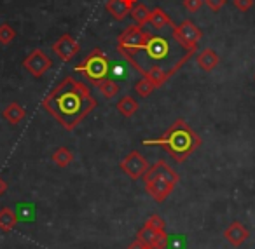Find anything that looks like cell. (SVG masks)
<instances>
[{
    "label": "cell",
    "mask_w": 255,
    "mask_h": 249,
    "mask_svg": "<svg viewBox=\"0 0 255 249\" xmlns=\"http://www.w3.org/2000/svg\"><path fill=\"white\" fill-rule=\"evenodd\" d=\"M42 108L65 131H74L96 108V99L84 82L65 77L47 92L42 99Z\"/></svg>",
    "instance_id": "1"
},
{
    "label": "cell",
    "mask_w": 255,
    "mask_h": 249,
    "mask_svg": "<svg viewBox=\"0 0 255 249\" xmlns=\"http://www.w3.org/2000/svg\"><path fill=\"white\" fill-rule=\"evenodd\" d=\"M173 47H171L170 40L164 37L150 35L149 42L142 47V49L129 51V53H123V58L135 67L138 74H145L149 68L159 67L168 74V77H173L178 72V68L184 65V61L173 60Z\"/></svg>",
    "instance_id": "2"
},
{
    "label": "cell",
    "mask_w": 255,
    "mask_h": 249,
    "mask_svg": "<svg viewBox=\"0 0 255 249\" xmlns=\"http://www.w3.org/2000/svg\"><path fill=\"white\" fill-rule=\"evenodd\" d=\"M143 145L149 147H161L164 152L170 154L175 162H184L201 147V138L199 134L189 126L185 120L178 119L168 127V131L157 140H145Z\"/></svg>",
    "instance_id": "3"
},
{
    "label": "cell",
    "mask_w": 255,
    "mask_h": 249,
    "mask_svg": "<svg viewBox=\"0 0 255 249\" xmlns=\"http://www.w3.org/2000/svg\"><path fill=\"white\" fill-rule=\"evenodd\" d=\"M180 181V176L170 167L166 161H157L154 166H150L149 171L143 174V183H145V190L152 200L156 202H164L171 192L175 190L177 183Z\"/></svg>",
    "instance_id": "4"
},
{
    "label": "cell",
    "mask_w": 255,
    "mask_h": 249,
    "mask_svg": "<svg viewBox=\"0 0 255 249\" xmlns=\"http://www.w3.org/2000/svg\"><path fill=\"white\" fill-rule=\"evenodd\" d=\"M77 74H82L89 82L98 84V82L109 79L110 75V60L105 56V53L100 49H93L88 56L82 60V63H79L74 68Z\"/></svg>",
    "instance_id": "5"
},
{
    "label": "cell",
    "mask_w": 255,
    "mask_h": 249,
    "mask_svg": "<svg viewBox=\"0 0 255 249\" xmlns=\"http://www.w3.org/2000/svg\"><path fill=\"white\" fill-rule=\"evenodd\" d=\"M173 39L185 53L194 54L196 49H198L199 40L203 39V32L201 28H198L194 23L187 19V21L180 23V25L173 28Z\"/></svg>",
    "instance_id": "6"
},
{
    "label": "cell",
    "mask_w": 255,
    "mask_h": 249,
    "mask_svg": "<svg viewBox=\"0 0 255 249\" xmlns=\"http://www.w3.org/2000/svg\"><path fill=\"white\" fill-rule=\"evenodd\" d=\"M150 35H152V33L142 30L138 25L128 26V28L117 37V51L123 54V53H129V51L142 49V47L149 42Z\"/></svg>",
    "instance_id": "7"
},
{
    "label": "cell",
    "mask_w": 255,
    "mask_h": 249,
    "mask_svg": "<svg viewBox=\"0 0 255 249\" xmlns=\"http://www.w3.org/2000/svg\"><path fill=\"white\" fill-rule=\"evenodd\" d=\"M119 167L123 169L124 174L129 176V178L136 181V179L143 178V174L149 171L150 166H149V162H147V159L143 157L140 152L133 150V152H129L123 161H121Z\"/></svg>",
    "instance_id": "8"
},
{
    "label": "cell",
    "mask_w": 255,
    "mask_h": 249,
    "mask_svg": "<svg viewBox=\"0 0 255 249\" xmlns=\"http://www.w3.org/2000/svg\"><path fill=\"white\" fill-rule=\"evenodd\" d=\"M51 67H53V61H51V58L42 49H33L23 60V68L35 79L42 77L47 70H51Z\"/></svg>",
    "instance_id": "9"
},
{
    "label": "cell",
    "mask_w": 255,
    "mask_h": 249,
    "mask_svg": "<svg viewBox=\"0 0 255 249\" xmlns=\"http://www.w3.org/2000/svg\"><path fill=\"white\" fill-rule=\"evenodd\" d=\"M79 51H81L79 42L72 35H68V33H63V35L53 44V53L56 54L61 61H65V63L74 60L79 54Z\"/></svg>",
    "instance_id": "10"
},
{
    "label": "cell",
    "mask_w": 255,
    "mask_h": 249,
    "mask_svg": "<svg viewBox=\"0 0 255 249\" xmlns=\"http://www.w3.org/2000/svg\"><path fill=\"white\" fill-rule=\"evenodd\" d=\"M224 237H226V241L229 242L231 246L240 248L241 244H245V242L248 241L250 232H248V228L245 227L243 223H240V221H233V223L224 230Z\"/></svg>",
    "instance_id": "11"
},
{
    "label": "cell",
    "mask_w": 255,
    "mask_h": 249,
    "mask_svg": "<svg viewBox=\"0 0 255 249\" xmlns=\"http://www.w3.org/2000/svg\"><path fill=\"white\" fill-rule=\"evenodd\" d=\"M135 4H136V0H107L105 9L116 21H123V19L131 12Z\"/></svg>",
    "instance_id": "12"
},
{
    "label": "cell",
    "mask_w": 255,
    "mask_h": 249,
    "mask_svg": "<svg viewBox=\"0 0 255 249\" xmlns=\"http://www.w3.org/2000/svg\"><path fill=\"white\" fill-rule=\"evenodd\" d=\"M196 61H198V67L201 68L203 72H212V70H215V68H217L220 58L213 49H203L201 53L198 54Z\"/></svg>",
    "instance_id": "13"
},
{
    "label": "cell",
    "mask_w": 255,
    "mask_h": 249,
    "mask_svg": "<svg viewBox=\"0 0 255 249\" xmlns=\"http://www.w3.org/2000/svg\"><path fill=\"white\" fill-rule=\"evenodd\" d=\"M2 115H4V119L7 120L9 124H12V126H18V124L25 119L26 110L23 108L19 103L14 101V103H9V105L5 106V110L2 112Z\"/></svg>",
    "instance_id": "14"
},
{
    "label": "cell",
    "mask_w": 255,
    "mask_h": 249,
    "mask_svg": "<svg viewBox=\"0 0 255 249\" xmlns=\"http://www.w3.org/2000/svg\"><path fill=\"white\" fill-rule=\"evenodd\" d=\"M149 23L156 30H164V28H168V26H170V28H175V25H173V21L170 19V16H168L161 7H156V9H152V11H150Z\"/></svg>",
    "instance_id": "15"
},
{
    "label": "cell",
    "mask_w": 255,
    "mask_h": 249,
    "mask_svg": "<svg viewBox=\"0 0 255 249\" xmlns=\"http://www.w3.org/2000/svg\"><path fill=\"white\" fill-rule=\"evenodd\" d=\"M18 225V216L16 213L11 209V207H2L0 209V230L4 234H9L12 232Z\"/></svg>",
    "instance_id": "16"
},
{
    "label": "cell",
    "mask_w": 255,
    "mask_h": 249,
    "mask_svg": "<svg viewBox=\"0 0 255 249\" xmlns=\"http://www.w3.org/2000/svg\"><path fill=\"white\" fill-rule=\"evenodd\" d=\"M117 112L121 113L123 117H133L136 112H138V101H136L135 98H131V96H124V98L119 99V103L116 105Z\"/></svg>",
    "instance_id": "17"
},
{
    "label": "cell",
    "mask_w": 255,
    "mask_h": 249,
    "mask_svg": "<svg viewBox=\"0 0 255 249\" xmlns=\"http://www.w3.org/2000/svg\"><path fill=\"white\" fill-rule=\"evenodd\" d=\"M51 161H53L58 167H67V166H70L72 162H74V154H72L70 148L60 147V148H56V150L53 152V155H51Z\"/></svg>",
    "instance_id": "18"
},
{
    "label": "cell",
    "mask_w": 255,
    "mask_h": 249,
    "mask_svg": "<svg viewBox=\"0 0 255 249\" xmlns=\"http://www.w3.org/2000/svg\"><path fill=\"white\" fill-rule=\"evenodd\" d=\"M131 18L136 21V25L140 26V28H143V26L149 23V19H150V9L147 7V5H143V4H138L136 2L135 4V7L131 9Z\"/></svg>",
    "instance_id": "19"
},
{
    "label": "cell",
    "mask_w": 255,
    "mask_h": 249,
    "mask_svg": "<svg viewBox=\"0 0 255 249\" xmlns=\"http://www.w3.org/2000/svg\"><path fill=\"white\" fill-rule=\"evenodd\" d=\"M96 87L100 89V92H102L107 99L116 98V96L119 94V91H121V85L117 84L116 81H112V79H105V81L98 82V84H96Z\"/></svg>",
    "instance_id": "20"
},
{
    "label": "cell",
    "mask_w": 255,
    "mask_h": 249,
    "mask_svg": "<svg viewBox=\"0 0 255 249\" xmlns=\"http://www.w3.org/2000/svg\"><path fill=\"white\" fill-rule=\"evenodd\" d=\"M142 77H147L150 82H152L156 87H161V85H164L166 84V81L170 77H168V74L163 70V68H159V67H152V68H149V70L145 72V74L142 75Z\"/></svg>",
    "instance_id": "21"
},
{
    "label": "cell",
    "mask_w": 255,
    "mask_h": 249,
    "mask_svg": "<svg viewBox=\"0 0 255 249\" xmlns=\"http://www.w3.org/2000/svg\"><path fill=\"white\" fill-rule=\"evenodd\" d=\"M157 234H159V232H156L152 227H150L149 223H145L142 228H140V232H138V235H136V239H140V241H142L143 244L152 246L154 241H156V235Z\"/></svg>",
    "instance_id": "22"
},
{
    "label": "cell",
    "mask_w": 255,
    "mask_h": 249,
    "mask_svg": "<svg viewBox=\"0 0 255 249\" xmlns=\"http://www.w3.org/2000/svg\"><path fill=\"white\" fill-rule=\"evenodd\" d=\"M154 89H156V85H154L147 77H142L140 81H136V84H135V91L140 98H147Z\"/></svg>",
    "instance_id": "23"
},
{
    "label": "cell",
    "mask_w": 255,
    "mask_h": 249,
    "mask_svg": "<svg viewBox=\"0 0 255 249\" xmlns=\"http://www.w3.org/2000/svg\"><path fill=\"white\" fill-rule=\"evenodd\" d=\"M14 37H16V32L11 25H7V23L0 25V44H2V46H9V44L14 40Z\"/></svg>",
    "instance_id": "24"
},
{
    "label": "cell",
    "mask_w": 255,
    "mask_h": 249,
    "mask_svg": "<svg viewBox=\"0 0 255 249\" xmlns=\"http://www.w3.org/2000/svg\"><path fill=\"white\" fill-rule=\"evenodd\" d=\"M145 223H149L156 232H164V227H166V223H164V220L159 216V214H152Z\"/></svg>",
    "instance_id": "25"
},
{
    "label": "cell",
    "mask_w": 255,
    "mask_h": 249,
    "mask_svg": "<svg viewBox=\"0 0 255 249\" xmlns=\"http://www.w3.org/2000/svg\"><path fill=\"white\" fill-rule=\"evenodd\" d=\"M168 244H170V235H168L166 232H159V234L156 235V241H154L152 248L164 249V248H168Z\"/></svg>",
    "instance_id": "26"
},
{
    "label": "cell",
    "mask_w": 255,
    "mask_h": 249,
    "mask_svg": "<svg viewBox=\"0 0 255 249\" xmlns=\"http://www.w3.org/2000/svg\"><path fill=\"white\" fill-rule=\"evenodd\" d=\"M203 4H205V0H184V7L189 12H198L203 7Z\"/></svg>",
    "instance_id": "27"
},
{
    "label": "cell",
    "mask_w": 255,
    "mask_h": 249,
    "mask_svg": "<svg viewBox=\"0 0 255 249\" xmlns=\"http://www.w3.org/2000/svg\"><path fill=\"white\" fill-rule=\"evenodd\" d=\"M234 7L238 9V11L241 12H247L250 11L252 7H254V0H233Z\"/></svg>",
    "instance_id": "28"
},
{
    "label": "cell",
    "mask_w": 255,
    "mask_h": 249,
    "mask_svg": "<svg viewBox=\"0 0 255 249\" xmlns=\"http://www.w3.org/2000/svg\"><path fill=\"white\" fill-rule=\"evenodd\" d=\"M226 2H227V0H205V4L208 5V9H210V11H213V12L220 11V9L226 5Z\"/></svg>",
    "instance_id": "29"
},
{
    "label": "cell",
    "mask_w": 255,
    "mask_h": 249,
    "mask_svg": "<svg viewBox=\"0 0 255 249\" xmlns=\"http://www.w3.org/2000/svg\"><path fill=\"white\" fill-rule=\"evenodd\" d=\"M147 248V244H143L140 239H136V241H133L131 244L128 246V249H145Z\"/></svg>",
    "instance_id": "30"
},
{
    "label": "cell",
    "mask_w": 255,
    "mask_h": 249,
    "mask_svg": "<svg viewBox=\"0 0 255 249\" xmlns=\"http://www.w3.org/2000/svg\"><path fill=\"white\" fill-rule=\"evenodd\" d=\"M5 192H7V181H5V179L0 176V197L4 195Z\"/></svg>",
    "instance_id": "31"
},
{
    "label": "cell",
    "mask_w": 255,
    "mask_h": 249,
    "mask_svg": "<svg viewBox=\"0 0 255 249\" xmlns=\"http://www.w3.org/2000/svg\"><path fill=\"white\" fill-rule=\"evenodd\" d=\"M145 249H156V248H152V246H147V248Z\"/></svg>",
    "instance_id": "32"
}]
</instances>
